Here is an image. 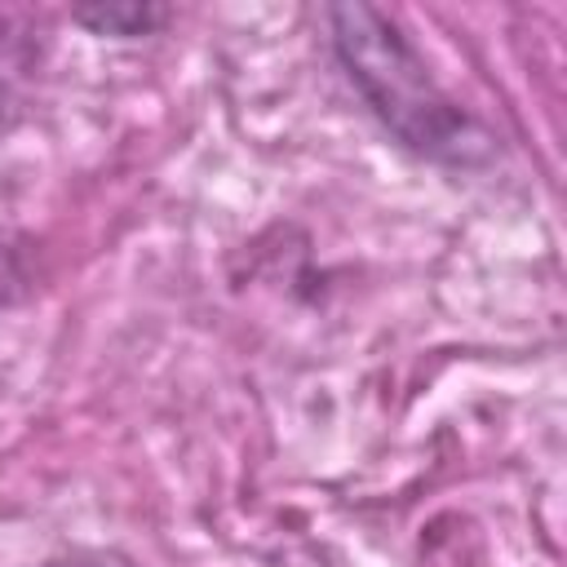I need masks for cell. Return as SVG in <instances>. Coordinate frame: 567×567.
Wrapping results in <instances>:
<instances>
[{
    "instance_id": "1",
    "label": "cell",
    "mask_w": 567,
    "mask_h": 567,
    "mask_svg": "<svg viewBox=\"0 0 567 567\" xmlns=\"http://www.w3.org/2000/svg\"><path fill=\"white\" fill-rule=\"evenodd\" d=\"M332 53L368 102L372 120L416 159L439 168H483L496 159V137L430 75V62L403 31V22L368 0L323 9Z\"/></svg>"
},
{
    "instance_id": "2",
    "label": "cell",
    "mask_w": 567,
    "mask_h": 567,
    "mask_svg": "<svg viewBox=\"0 0 567 567\" xmlns=\"http://www.w3.org/2000/svg\"><path fill=\"white\" fill-rule=\"evenodd\" d=\"M71 22L93 31V35H111V40H137L151 35L168 22V4H151V0H97V4H75Z\"/></svg>"
},
{
    "instance_id": "3",
    "label": "cell",
    "mask_w": 567,
    "mask_h": 567,
    "mask_svg": "<svg viewBox=\"0 0 567 567\" xmlns=\"http://www.w3.org/2000/svg\"><path fill=\"white\" fill-rule=\"evenodd\" d=\"M31 288H35V279H31V266H27V248L9 230H0V310L27 301Z\"/></svg>"
},
{
    "instance_id": "4",
    "label": "cell",
    "mask_w": 567,
    "mask_h": 567,
    "mask_svg": "<svg viewBox=\"0 0 567 567\" xmlns=\"http://www.w3.org/2000/svg\"><path fill=\"white\" fill-rule=\"evenodd\" d=\"M40 567H111V563L106 558H49Z\"/></svg>"
}]
</instances>
